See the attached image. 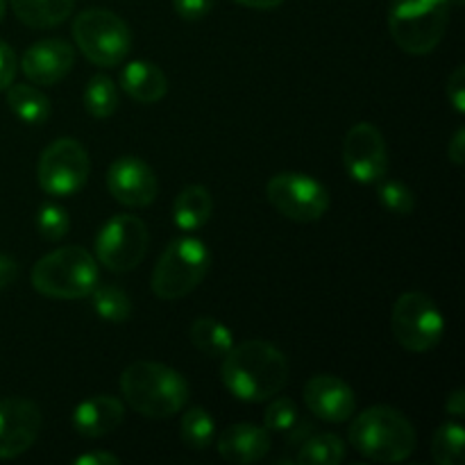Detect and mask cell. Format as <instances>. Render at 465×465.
<instances>
[{"instance_id":"44dd1931","label":"cell","mask_w":465,"mask_h":465,"mask_svg":"<svg viewBox=\"0 0 465 465\" xmlns=\"http://www.w3.org/2000/svg\"><path fill=\"white\" fill-rule=\"evenodd\" d=\"M75 0H12L16 18L25 25L45 30L54 27L71 16Z\"/></svg>"},{"instance_id":"7c38bea8","label":"cell","mask_w":465,"mask_h":465,"mask_svg":"<svg viewBox=\"0 0 465 465\" xmlns=\"http://www.w3.org/2000/svg\"><path fill=\"white\" fill-rule=\"evenodd\" d=\"M343 163L359 184H377L389 173V150L384 134L372 123H357L343 139Z\"/></svg>"},{"instance_id":"d6986e66","label":"cell","mask_w":465,"mask_h":465,"mask_svg":"<svg viewBox=\"0 0 465 465\" xmlns=\"http://www.w3.org/2000/svg\"><path fill=\"white\" fill-rule=\"evenodd\" d=\"M121 89L136 103L153 104L168 94V80L157 64L148 59H134L123 66Z\"/></svg>"},{"instance_id":"8d00e7d4","label":"cell","mask_w":465,"mask_h":465,"mask_svg":"<svg viewBox=\"0 0 465 465\" xmlns=\"http://www.w3.org/2000/svg\"><path fill=\"white\" fill-rule=\"evenodd\" d=\"M445 411L454 418L465 416V391L461 389V386H459V389H454L452 393L448 395V400H445Z\"/></svg>"},{"instance_id":"e0dca14e","label":"cell","mask_w":465,"mask_h":465,"mask_svg":"<svg viewBox=\"0 0 465 465\" xmlns=\"http://www.w3.org/2000/svg\"><path fill=\"white\" fill-rule=\"evenodd\" d=\"M271 452V431L252 422H236L218 439V454L227 463L250 465L262 461Z\"/></svg>"},{"instance_id":"6da1fadb","label":"cell","mask_w":465,"mask_h":465,"mask_svg":"<svg viewBox=\"0 0 465 465\" xmlns=\"http://www.w3.org/2000/svg\"><path fill=\"white\" fill-rule=\"evenodd\" d=\"M221 380L234 398L254 404L266 402L284 391L289 361L268 341H243L223 357Z\"/></svg>"},{"instance_id":"8992f818","label":"cell","mask_w":465,"mask_h":465,"mask_svg":"<svg viewBox=\"0 0 465 465\" xmlns=\"http://www.w3.org/2000/svg\"><path fill=\"white\" fill-rule=\"evenodd\" d=\"M212 268V252L204 241L180 236L171 241L153 271V293L162 300H182L193 293Z\"/></svg>"},{"instance_id":"ab89813d","label":"cell","mask_w":465,"mask_h":465,"mask_svg":"<svg viewBox=\"0 0 465 465\" xmlns=\"http://www.w3.org/2000/svg\"><path fill=\"white\" fill-rule=\"evenodd\" d=\"M5 12H7V0H0V21L5 18Z\"/></svg>"},{"instance_id":"9a60e30c","label":"cell","mask_w":465,"mask_h":465,"mask_svg":"<svg viewBox=\"0 0 465 465\" xmlns=\"http://www.w3.org/2000/svg\"><path fill=\"white\" fill-rule=\"evenodd\" d=\"M18 66L32 84L53 86L75 66V50L64 39L36 41L23 53Z\"/></svg>"},{"instance_id":"5b68a950","label":"cell","mask_w":465,"mask_h":465,"mask_svg":"<svg viewBox=\"0 0 465 465\" xmlns=\"http://www.w3.org/2000/svg\"><path fill=\"white\" fill-rule=\"evenodd\" d=\"M448 0H393L389 7V32L409 54H430L439 48L450 23Z\"/></svg>"},{"instance_id":"ffe728a7","label":"cell","mask_w":465,"mask_h":465,"mask_svg":"<svg viewBox=\"0 0 465 465\" xmlns=\"http://www.w3.org/2000/svg\"><path fill=\"white\" fill-rule=\"evenodd\" d=\"M213 213V198L203 184H189L177 193L173 203V221L182 232H198Z\"/></svg>"},{"instance_id":"30bf717a","label":"cell","mask_w":465,"mask_h":465,"mask_svg":"<svg viewBox=\"0 0 465 465\" xmlns=\"http://www.w3.org/2000/svg\"><path fill=\"white\" fill-rule=\"evenodd\" d=\"M91 162L84 145L75 139H57L41 153L39 186L54 198H68L84 189L89 180Z\"/></svg>"},{"instance_id":"74e56055","label":"cell","mask_w":465,"mask_h":465,"mask_svg":"<svg viewBox=\"0 0 465 465\" xmlns=\"http://www.w3.org/2000/svg\"><path fill=\"white\" fill-rule=\"evenodd\" d=\"M73 463L75 465H118L121 463V459L114 457V454L109 452H89L77 457Z\"/></svg>"},{"instance_id":"484cf974","label":"cell","mask_w":465,"mask_h":465,"mask_svg":"<svg viewBox=\"0 0 465 465\" xmlns=\"http://www.w3.org/2000/svg\"><path fill=\"white\" fill-rule=\"evenodd\" d=\"M184 411V409H182ZM180 436L184 440L186 448L203 452V450L212 448L213 439H216V422L209 416L207 409L191 407L186 409L180 422Z\"/></svg>"},{"instance_id":"d4e9b609","label":"cell","mask_w":465,"mask_h":465,"mask_svg":"<svg viewBox=\"0 0 465 465\" xmlns=\"http://www.w3.org/2000/svg\"><path fill=\"white\" fill-rule=\"evenodd\" d=\"M91 304H94V312L98 313V318H103L104 322H114V325H123V322L130 321L132 316V300L130 295L123 289L112 284L95 286L91 291Z\"/></svg>"},{"instance_id":"5bb4252c","label":"cell","mask_w":465,"mask_h":465,"mask_svg":"<svg viewBox=\"0 0 465 465\" xmlns=\"http://www.w3.org/2000/svg\"><path fill=\"white\" fill-rule=\"evenodd\" d=\"M41 411L32 400H0V459H16L36 443Z\"/></svg>"},{"instance_id":"ac0fdd59","label":"cell","mask_w":465,"mask_h":465,"mask_svg":"<svg viewBox=\"0 0 465 465\" xmlns=\"http://www.w3.org/2000/svg\"><path fill=\"white\" fill-rule=\"evenodd\" d=\"M125 418L121 400L112 395H95L77 404L73 411V427L84 439H103L121 427Z\"/></svg>"},{"instance_id":"83f0119b","label":"cell","mask_w":465,"mask_h":465,"mask_svg":"<svg viewBox=\"0 0 465 465\" xmlns=\"http://www.w3.org/2000/svg\"><path fill=\"white\" fill-rule=\"evenodd\" d=\"M465 431L461 422H445L431 439V457L439 465H461Z\"/></svg>"},{"instance_id":"4fadbf2b","label":"cell","mask_w":465,"mask_h":465,"mask_svg":"<svg viewBox=\"0 0 465 465\" xmlns=\"http://www.w3.org/2000/svg\"><path fill=\"white\" fill-rule=\"evenodd\" d=\"M107 189L123 207L141 209L154 203L159 193V182L153 168L134 154L118 157L107 171Z\"/></svg>"},{"instance_id":"9c48e42d","label":"cell","mask_w":465,"mask_h":465,"mask_svg":"<svg viewBox=\"0 0 465 465\" xmlns=\"http://www.w3.org/2000/svg\"><path fill=\"white\" fill-rule=\"evenodd\" d=\"M148 225L134 213H118L95 236V259L112 272H130L148 252Z\"/></svg>"},{"instance_id":"3957f363","label":"cell","mask_w":465,"mask_h":465,"mask_svg":"<svg viewBox=\"0 0 465 465\" xmlns=\"http://www.w3.org/2000/svg\"><path fill=\"white\" fill-rule=\"evenodd\" d=\"M350 443L377 463H402L416 452L418 436L402 411L386 404L366 409L350 425Z\"/></svg>"},{"instance_id":"8fae6325","label":"cell","mask_w":465,"mask_h":465,"mask_svg":"<svg viewBox=\"0 0 465 465\" xmlns=\"http://www.w3.org/2000/svg\"><path fill=\"white\" fill-rule=\"evenodd\" d=\"M266 198L284 218L295 223L321 221L330 209V191L304 173H277L268 180Z\"/></svg>"},{"instance_id":"7a4b0ae2","label":"cell","mask_w":465,"mask_h":465,"mask_svg":"<svg viewBox=\"0 0 465 465\" xmlns=\"http://www.w3.org/2000/svg\"><path fill=\"white\" fill-rule=\"evenodd\" d=\"M123 400L139 416L173 418L189 404V381L171 366L157 361H136L121 375Z\"/></svg>"},{"instance_id":"603a6c76","label":"cell","mask_w":465,"mask_h":465,"mask_svg":"<svg viewBox=\"0 0 465 465\" xmlns=\"http://www.w3.org/2000/svg\"><path fill=\"white\" fill-rule=\"evenodd\" d=\"M7 104L16 114V118H21L27 125H41L50 116L48 95H44L32 84H9Z\"/></svg>"},{"instance_id":"f35d334b","label":"cell","mask_w":465,"mask_h":465,"mask_svg":"<svg viewBox=\"0 0 465 465\" xmlns=\"http://www.w3.org/2000/svg\"><path fill=\"white\" fill-rule=\"evenodd\" d=\"M236 5H243V7L250 9H275L280 7L284 0H234Z\"/></svg>"},{"instance_id":"277c9868","label":"cell","mask_w":465,"mask_h":465,"mask_svg":"<svg viewBox=\"0 0 465 465\" xmlns=\"http://www.w3.org/2000/svg\"><path fill=\"white\" fill-rule=\"evenodd\" d=\"M100 263L89 250L66 245L45 254L32 268V286L53 300H82L100 284Z\"/></svg>"},{"instance_id":"f546056e","label":"cell","mask_w":465,"mask_h":465,"mask_svg":"<svg viewBox=\"0 0 465 465\" xmlns=\"http://www.w3.org/2000/svg\"><path fill=\"white\" fill-rule=\"evenodd\" d=\"M272 400V398H271ZM300 422V409L291 398H277L263 411V427L271 434H284Z\"/></svg>"},{"instance_id":"f1b7e54d","label":"cell","mask_w":465,"mask_h":465,"mask_svg":"<svg viewBox=\"0 0 465 465\" xmlns=\"http://www.w3.org/2000/svg\"><path fill=\"white\" fill-rule=\"evenodd\" d=\"M377 198H380L381 207L386 212L398 213V216H409L416 209V195H413V191L398 180H386V177H381L377 182Z\"/></svg>"},{"instance_id":"d6a6232c","label":"cell","mask_w":465,"mask_h":465,"mask_svg":"<svg viewBox=\"0 0 465 465\" xmlns=\"http://www.w3.org/2000/svg\"><path fill=\"white\" fill-rule=\"evenodd\" d=\"M213 3L216 0H173V7L184 21H200L212 12Z\"/></svg>"},{"instance_id":"7402d4cb","label":"cell","mask_w":465,"mask_h":465,"mask_svg":"<svg viewBox=\"0 0 465 465\" xmlns=\"http://www.w3.org/2000/svg\"><path fill=\"white\" fill-rule=\"evenodd\" d=\"M189 336L191 343L195 345V350H200V352L209 359H223L232 348H234V334H232L230 327L223 325L218 318H195L193 325H191L189 330Z\"/></svg>"},{"instance_id":"1f68e13d","label":"cell","mask_w":465,"mask_h":465,"mask_svg":"<svg viewBox=\"0 0 465 465\" xmlns=\"http://www.w3.org/2000/svg\"><path fill=\"white\" fill-rule=\"evenodd\" d=\"M450 104L457 109V114H465V66H457L452 75L448 77V86H445Z\"/></svg>"},{"instance_id":"4dcf8cb0","label":"cell","mask_w":465,"mask_h":465,"mask_svg":"<svg viewBox=\"0 0 465 465\" xmlns=\"http://www.w3.org/2000/svg\"><path fill=\"white\" fill-rule=\"evenodd\" d=\"M36 230L45 241H62L71 230V218H68L66 209L59 204H44L36 216Z\"/></svg>"},{"instance_id":"ba28073f","label":"cell","mask_w":465,"mask_h":465,"mask_svg":"<svg viewBox=\"0 0 465 465\" xmlns=\"http://www.w3.org/2000/svg\"><path fill=\"white\" fill-rule=\"evenodd\" d=\"M391 330L395 341L409 352H430L443 341L445 318L434 298L420 291L402 293L391 312Z\"/></svg>"},{"instance_id":"836d02e7","label":"cell","mask_w":465,"mask_h":465,"mask_svg":"<svg viewBox=\"0 0 465 465\" xmlns=\"http://www.w3.org/2000/svg\"><path fill=\"white\" fill-rule=\"evenodd\" d=\"M18 73V59L12 45L0 41V91L7 89Z\"/></svg>"},{"instance_id":"52a82bcc","label":"cell","mask_w":465,"mask_h":465,"mask_svg":"<svg viewBox=\"0 0 465 465\" xmlns=\"http://www.w3.org/2000/svg\"><path fill=\"white\" fill-rule=\"evenodd\" d=\"M73 39L95 66H118L132 50L130 25L112 9H84L73 21Z\"/></svg>"},{"instance_id":"d590c367","label":"cell","mask_w":465,"mask_h":465,"mask_svg":"<svg viewBox=\"0 0 465 465\" xmlns=\"http://www.w3.org/2000/svg\"><path fill=\"white\" fill-rule=\"evenodd\" d=\"M18 277V263L7 254H0V291L12 286Z\"/></svg>"},{"instance_id":"4316f807","label":"cell","mask_w":465,"mask_h":465,"mask_svg":"<svg viewBox=\"0 0 465 465\" xmlns=\"http://www.w3.org/2000/svg\"><path fill=\"white\" fill-rule=\"evenodd\" d=\"M84 107L86 112L91 114L94 118H104L114 116L118 109V86L114 84V80L109 75H94L89 80L84 89Z\"/></svg>"},{"instance_id":"2e32d148","label":"cell","mask_w":465,"mask_h":465,"mask_svg":"<svg viewBox=\"0 0 465 465\" xmlns=\"http://www.w3.org/2000/svg\"><path fill=\"white\" fill-rule=\"evenodd\" d=\"M304 404L325 422H345L357 411V395L352 386L334 375H316L304 386Z\"/></svg>"},{"instance_id":"60d3db41","label":"cell","mask_w":465,"mask_h":465,"mask_svg":"<svg viewBox=\"0 0 465 465\" xmlns=\"http://www.w3.org/2000/svg\"><path fill=\"white\" fill-rule=\"evenodd\" d=\"M450 5H452V7H461V5L465 3V0H448Z\"/></svg>"},{"instance_id":"cb8c5ba5","label":"cell","mask_w":465,"mask_h":465,"mask_svg":"<svg viewBox=\"0 0 465 465\" xmlns=\"http://www.w3.org/2000/svg\"><path fill=\"white\" fill-rule=\"evenodd\" d=\"M345 461V443L336 434H313L300 445L295 463L300 465H339Z\"/></svg>"},{"instance_id":"e575fe53","label":"cell","mask_w":465,"mask_h":465,"mask_svg":"<svg viewBox=\"0 0 465 465\" xmlns=\"http://www.w3.org/2000/svg\"><path fill=\"white\" fill-rule=\"evenodd\" d=\"M448 157H450V162L457 163V166H463V162H465V127H459V130L454 132L452 139H450Z\"/></svg>"}]
</instances>
